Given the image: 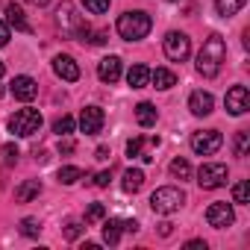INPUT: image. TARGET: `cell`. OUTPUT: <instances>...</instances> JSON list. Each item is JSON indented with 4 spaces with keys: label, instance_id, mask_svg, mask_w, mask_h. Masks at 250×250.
<instances>
[{
    "label": "cell",
    "instance_id": "obj_40",
    "mask_svg": "<svg viewBox=\"0 0 250 250\" xmlns=\"http://www.w3.org/2000/svg\"><path fill=\"white\" fill-rule=\"evenodd\" d=\"M124 229H127V232H139V224L136 221H124Z\"/></svg>",
    "mask_w": 250,
    "mask_h": 250
},
{
    "label": "cell",
    "instance_id": "obj_44",
    "mask_svg": "<svg viewBox=\"0 0 250 250\" xmlns=\"http://www.w3.org/2000/svg\"><path fill=\"white\" fill-rule=\"evenodd\" d=\"M171 3H174V0H171Z\"/></svg>",
    "mask_w": 250,
    "mask_h": 250
},
{
    "label": "cell",
    "instance_id": "obj_39",
    "mask_svg": "<svg viewBox=\"0 0 250 250\" xmlns=\"http://www.w3.org/2000/svg\"><path fill=\"white\" fill-rule=\"evenodd\" d=\"M94 159H100V162L109 159V147H97V150H94Z\"/></svg>",
    "mask_w": 250,
    "mask_h": 250
},
{
    "label": "cell",
    "instance_id": "obj_25",
    "mask_svg": "<svg viewBox=\"0 0 250 250\" xmlns=\"http://www.w3.org/2000/svg\"><path fill=\"white\" fill-rule=\"evenodd\" d=\"M56 180H59L62 186H74L77 180H83V171H80L77 165H65V168L59 171V177H56Z\"/></svg>",
    "mask_w": 250,
    "mask_h": 250
},
{
    "label": "cell",
    "instance_id": "obj_16",
    "mask_svg": "<svg viewBox=\"0 0 250 250\" xmlns=\"http://www.w3.org/2000/svg\"><path fill=\"white\" fill-rule=\"evenodd\" d=\"M6 24L15 27L18 33H30V24L24 21V9L15 3V0H12V3H6Z\"/></svg>",
    "mask_w": 250,
    "mask_h": 250
},
{
    "label": "cell",
    "instance_id": "obj_10",
    "mask_svg": "<svg viewBox=\"0 0 250 250\" xmlns=\"http://www.w3.org/2000/svg\"><path fill=\"white\" fill-rule=\"evenodd\" d=\"M103 124H106V115H103L100 106H85V109L80 112V130H83L85 136H97V133L103 130Z\"/></svg>",
    "mask_w": 250,
    "mask_h": 250
},
{
    "label": "cell",
    "instance_id": "obj_4",
    "mask_svg": "<svg viewBox=\"0 0 250 250\" xmlns=\"http://www.w3.org/2000/svg\"><path fill=\"white\" fill-rule=\"evenodd\" d=\"M183 203H186V194L177 186H162L150 194V209L156 215H174V212L183 209Z\"/></svg>",
    "mask_w": 250,
    "mask_h": 250
},
{
    "label": "cell",
    "instance_id": "obj_35",
    "mask_svg": "<svg viewBox=\"0 0 250 250\" xmlns=\"http://www.w3.org/2000/svg\"><path fill=\"white\" fill-rule=\"evenodd\" d=\"M109 180H112V174H109V171H100V174L94 177V186H97V188H106Z\"/></svg>",
    "mask_w": 250,
    "mask_h": 250
},
{
    "label": "cell",
    "instance_id": "obj_24",
    "mask_svg": "<svg viewBox=\"0 0 250 250\" xmlns=\"http://www.w3.org/2000/svg\"><path fill=\"white\" fill-rule=\"evenodd\" d=\"M74 127H77V121H74L71 115H62V118H56V121H53V133H56L59 139L71 136V133H74Z\"/></svg>",
    "mask_w": 250,
    "mask_h": 250
},
{
    "label": "cell",
    "instance_id": "obj_28",
    "mask_svg": "<svg viewBox=\"0 0 250 250\" xmlns=\"http://www.w3.org/2000/svg\"><path fill=\"white\" fill-rule=\"evenodd\" d=\"M232 203H250V183L247 180L232 186Z\"/></svg>",
    "mask_w": 250,
    "mask_h": 250
},
{
    "label": "cell",
    "instance_id": "obj_32",
    "mask_svg": "<svg viewBox=\"0 0 250 250\" xmlns=\"http://www.w3.org/2000/svg\"><path fill=\"white\" fill-rule=\"evenodd\" d=\"M21 232H24L27 238H36V235L42 232V224H39L36 218H24V221H21Z\"/></svg>",
    "mask_w": 250,
    "mask_h": 250
},
{
    "label": "cell",
    "instance_id": "obj_13",
    "mask_svg": "<svg viewBox=\"0 0 250 250\" xmlns=\"http://www.w3.org/2000/svg\"><path fill=\"white\" fill-rule=\"evenodd\" d=\"M9 91H12V97H15V100H24V103H30V100L39 94V85H36V80H33V77L21 74V77H15V80L9 83Z\"/></svg>",
    "mask_w": 250,
    "mask_h": 250
},
{
    "label": "cell",
    "instance_id": "obj_6",
    "mask_svg": "<svg viewBox=\"0 0 250 250\" xmlns=\"http://www.w3.org/2000/svg\"><path fill=\"white\" fill-rule=\"evenodd\" d=\"M227 177H229V171H227L224 162H203L200 171H197V186L212 191V188L227 186Z\"/></svg>",
    "mask_w": 250,
    "mask_h": 250
},
{
    "label": "cell",
    "instance_id": "obj_15",
    "mask_svg": "<svg viewBox=\"0 0 250 250\" xmlns=\"http://www.w3.org/2000/svg\"><path fill=\"white\" fill-rule=\"evenodd\" d=\"M97 77H100V83H118L121 80V59L118 56H106V59H100L97 62Z\"/></svg>",
    "mask_w": 250,
    "mask_h": 250
},
{
    "label": "cell",
    "instance_id": "obj_31",
    "mask_svg": "<svg viewBox=\"0 0 250 250\" xmlns=\"http://www.w3.org/2000/svg\"><path fill=\"white\" fill-rule=\"evenodd\" d=\"M106 218V206L103 203H91L88 212H85V224H94V221H103Z\"/></svg>",
    "mask_w": 250,
    "mask_h": 250
},
{
    "label": "cell",
    "instance_id": "obj_18",
    "mask_svg": "<svg viewBox=\"0 0 250 250\" xmlns=\"http://www.w3.org/2000/svg\"><path fill=\"white\" fill-rule=\"evenodd\" d=\"M127 83H130V88H145L150 83V68L147 65H133L127 71Z\"/></svg>",
    "mask_w": 250,
    "mask_h": 250
},
{
    "label": "cell",
    "instance_id": "obj_2",
    "mask_svg": "<svg viewBox=\"0 0 250 250\" xmlns=\"http://www.w3.org/2000/svg\"><path fill=\"white\" fill-rule=\"evenodd\" d=\"M56 27L68 36V39H80V42H88V21L77 12V6L71 3V0H62V3L56 6Z\"/></svg>",
    "mask_w": 250,
    "mask_h": 250
},
{
    "label": "cell",
    "instance_id": "obj_3",
    "mask_svg": "<svg viewBox=\"0 0 250 250\" xmlns=\"http://www.w3.org/2000/svg\"><path fill=\"white\" fill-rule=\"evenodd\" d=\"M115 27H118V36H121L124 42H142V39H147V33L153 30V18H150L147 12L136 9V12H124Z\"/></svg>",
    "mask_w": 250,
    "mask_h": 250
},
{
    "label": "cell",
    "instance_id": "obj_14",
    "mask_svg": "<svg viewBox=\"0 0 250 250\" xmlns=\"http://www.w3.org/2000/svg\"><path fill=\"white\" fill-rule=\"evenodd\" d=\"M188 109H191V115H197V118H203V115H212V109H215V97L209 94V91H191V97H188Z\"/></svg>",
    "mask_w": 250,
    "mask_h": 250
},
{
    "label": "cell",
    "instance_id": "obj_11",
    "mask_svg": "<svg viewBox=\"0 0 250 250\" xmlns=\"http://www.w3.org/2000/svg\"><path fill=\"white\" fill-rule=\"evenodd\" d=\"M224 103H227V112L238 118V115H244V112L250 109V91H247L244 85H232V88L227 91Z\"/></svg>",
    "mask_w": 250,
    "mask_h": 250
},
{
    "label": "cell",
    "instance_id": "obj_26",
    "mask_svg": "<svg viewBox=\"0 0 250 250\" xmlns=\"http://www.w3.org/2000/svg\"><path fill=\"white\" fill-rule=\"evenodd\" d=\"M232 147H235V156H238V159H244V156H247V150H250V133H247V130L235 133V142H232Z\"/></svg>",
    "mask_w": 250,
    "mask_h": 250
},
{
    "label": "cell",
    "instance_id": "obj_36",
    "mask_svg": "<svg viewBox=\"0 0 250 250\" xmlns=\"http://www.w3.org/2000/svg\"><path fill=\"white\" fill-rule=\"evenodd\" d=\"M6 44H9V27L0 21V47H6Z\"/></svg>",
    "mask_w": 250,
    "mask_h": 250
},
{
    "label": "cell",
    "instance_id": "obj_38",
    "mask_svg": "<svg viewBox=\"0 0 250 250\" xmlns=\"http://www.w3.org/2000/svg\"><path fill=\"white\" fill-rule=\"evenodd\" d=\"M59 150H62V153H74V142H71V139H65V142L59 145Z\"/></svg>",
    "mask_w": 250,
    "mask_h": 250
},
{
    "label": "cell",
    "instance_id": "obj_37",
    "mask_svg": "<svg viewBox=\"0 0 250 250\" xmlns=\"http://www.w3.org/2000/svg\"><path fill=\"white\" fill-rule=\"evenodd\" d=\"M186 250H206V241L194 238V241H188V244H186Z\"/></svg>",
    "mask_w": 250,
    "mask_h": 250
},
{
    "label": "cell",
    "instance_id": "obj_8",
    "mask_svg": "<svg viewBox=\"0 0 250 250\" xmlns=\"http://www.w3.org/2000/svg\"><path fill=\"white\" fill-rule=\"evenodd\" d=\"M221 145H224V136L218 130H200V133L191 136V150L197 156H212V153L221 150Z\"/></svg>",
    "mask_w": 250,
    "mask_h": 250
},
{
    "label": "cell",
    "instance_id": "obj_30",
    "mask_svg": "<svg viewBox=\"0 0 250 250\" xmlns=\"http://www.w3.org/2000/svg\"><path fill=\"white\" fill-rule=\"evenodd\" d=\"M109 3H112V0H83V6H85L91 15H103V12H109Z\"/></svg>",
    "mask_w": 250,
    "mask_h": 250
},
{
    "label": "cell",
    "instance_id": "obj_23",
    "mask_svg": "<svg viewBox=\"0 0 250 250\" xmlns=\"http://www.w3.org/2000/svg\"><path fill=\"white\" fill-rule=\"evenodd\" d=\"M244 3H247V0H215V9H218V15L229 18V15H235V12H241Z\"/></svg>",
    "mask_w": 250,
    "mask_h": 250
},
{
    "label": "cell",
    "instance_id": "obj_1",
    "mask_svg": "<svg viewBox=\"0 0 250 250\" xmlns=\"http://www.w3.org/2000/svg\"><path fill=\"white\" fill-rule=\"evenodd\" d=\"M224 59H227V42H224V36L212 33V36L203 42L200 53H197V71H200L203 77H209V80H212V77H218V71H221Z\"/></svg>",
    "mask_w": 250,
    "mask_h": 250
},
{
    "label": "cell",
    "instance_id": "obj_21",
    "mask_svg": "<svg viewBox=\"0 0 250 250\" xmlns=\"http://www.w3.org/2000/svg\"><path fill=\"white\" fill-rule=\"evenodd\" d=\"M142 186H145V171H139V168H130V171H124V183H121V188H124V191L136 194Z\"/></svg>",
    "mask_w": 250,
    "mask_h": 250
},
{
    "label": "cell",
    "instance_id": "obj_20",
    "mask_svg": "<svg viewBox=\"0 0 250 250\" xmlns=\"http://www.w3.org/2000/svg\"><path fill=\"white\" fill-rule=\"evenodd\" d=\"M39 194H42V183H39V180H27L24 186L15 188V200H18V203H30V200H36Z\"/></svg>",
    "mask_w": 250,
    "mask_h": 250
},
{
    "label": "cell",
    "instance_id": "obj_29",
    "mask_svg": "<svg viewBox=\"0 0 250 250\" xmlns=\"http://www.w3.org/2000/svg\"><path fill=\"white\" fill-rule=\"evenodd\" d=\"M83 232H85V227H83L80 221H68V224H65V229H62V235H65L68 241H77Z\"/></svg>",
    "mask_w": 250,
    "mask_h": 250
},
{
    "label": "cell",
    "instance_id": "obj_12",
    "mask_svg": "<svg viewBox=\"0 0 250 250\" xmlns=\"http://www.w3.org/2000/svg\"><path fill=\"white\" fill-rule=\"evenodd\" d=\"M53 74H56L59 80H65V83H77V80H80V65H77L74 56L59 53V56L53 59Z\"/></svg>",
    "mask_w": 250,
    "mask_h": 250
},
{
    "label": "cell",
    "instance_id": "obj_19",
    "mask_svg": "<svg viewBox=\"0 0 250 250\" xmlns=\"http://www.w3.org/2000/svg\"><path fill=\"white\" fill-rule=\"evenodd\" d=\"M150 83H153L156 88L168 91V88H174V85H177V74H174V71H168V68H156V71H150Z\"/></svg>",
    "mask_w": 250,
    "mask_h": 250
},
{
    "label": "cell",
    "instance_id": "obj_33",
    "mask_svg": "<svg viewBox=\"0 0 250 250\" xmlns=\"http://www.w3.org/2000/svg\"><path fill=\"white\" fill-rule=\"evenodd\" d=\"M142 147H145V139H130L127 142V156H142L145 153Z\"/></svg>",
    "mask_w": 250,
    "mask_h": 250
},
{
    "label": "cell",
    "instance_id": "obj_34",
    "mask_svg": "<svg viewBox=\"0 0 250 250\" xmlns=\"http://www.w3.org/2000/svg\"><path fill=\"white\" fill-rule=\"evenodd\" d=\"M3 159H6V165H15L18 162V147L15 145H3Z\"/></svg>",
    "mask_w": 250,
    "mask_h": 250
},
{
    "label": "cell",
    "instance_id": "obj_17",
    "mask_svg": "<svg viewBox=\"0 0 250 250\" xmlns=\"http://www.w3.org/2000/svg\"><path fill=\"white\" fill-rule=\"evenodd\" d=\"M136 121H139V127H153V124L159 121V112H156V106L153 103H139L136 106Z\"/></svg>",
    "mask_w": 250,
    "mask_h": 250
},
{
    "label": "cell",
    "instance_id": "obj_43",
    "mask_svg": "<svg viewBox=\"0 0 250 250\" xmlns=\"http://www.w3.org/2000/svg\"><path fill=\"white\" fill-rule=\"evenodd\" d=\"M0 97H3V85H0Z\"/></svg>",
    "mask_w": 250,
    "mask_h": 250
},
{
    "label": "cell",
    "instance_id": "obj_5",
    "mask_svg": "<svg viewBox=\"0 0 250 250\" xmlns=\"http://www.w3.org/2000/svg\"><path fill=\"white\" fill-rule=\"evenodd\" d=\"M9 133H15L18 139H30L42 130V112L39 109H18L15 115H9L6 121Z\"/></svg>",
    "mask_w": 250,
    "mask_h": 250
},
{
    "label": "cell",
    "instance_id": "obj_27",
    "mask_svg": "<svg viewBox=\"0 0 250 250\" xmlns=\"http://www.w3.org/2000/svg\"><path fill=\"white\" fill-rule=\"evenodd\" d=\"M171 174H174L177 180H188V177H191V165H188V159L177 156V159L171 162Z\"/></svg>",
    "mask_w": 250,
    "mask_h": 250
},
{
    "label": "cell",
    "instance_id": "obj_22",
    "mask_svg": "<svg viewBox=\"0 0 250 250\" xmlns=\"http://www.w3.org/2000/svg\"><path fill=\"white\" fill-rule=\"evenodd\" d=\"M121 229H124V221H121V218H109V221L103 224V241H106L109 247H115V244L121 241Z\"/></svg>",
    "mask_w": 250,
    "mask_h": 250
},
{
    "label": "cell",
    "instance_id": "obj_9",
    "mask_svg": "<svg viewBox=\"0 0 250 250\" xmlns=\"http://www.w3.org/2000/svg\"><path fill=\"white\" fill-rule=\"evenodd\" d=\"M206 221H209V227H215V229H227V227H232V221H235L232 203H224V200L212 203V206L206 209Z\"/></svg>",
    "mask_w": 250,
    "mask_h": 250
},
{
    "label": "cell",
    "instance_id": "obj_7",
    "mask_svg": "<svg viewBox=\"0 0 250 250\" xmlns=\"http://www.w3.org/2000/svg\"><path fill=\"white\" fill-rule=\"evenodd\" d=\"M162 47H165V56H168L171 62H186V59H188V53H191V39H188L186 33L171 30V33L165 36Z\"/></svg>",
    "mask_w": 250,
    "mask_h": 250
},
{
    "label": "cell",
    "instance_id": "obj_42",
    "mask_svg": "<svg viewBox=\"0 0 250 250\" xmlns=\"http://www.w3.org/2000/svg\"><path fill=\"white\" fill-rule=\"evenodd\" d=\"M3 71H6V68H3V62H0V77H3Z\"/></svg>",
    "mask_w": 250,
    "mask_h": 250
},
{
    "label": "cell",
    "instance_id": "obj_41",
    "mask_svg": "<svg viewBox=\"0 0 250 250\" xmlns=\"http://www.w3.org/2000/svg\"><path fill=\"white\" fill-rule=\"evenodd\" d=\"M27 3H33V6H47L50 0H27Z\"/></svg>",
    "mask_w": 250,
    "mask_h": 250
}]
</instances>
